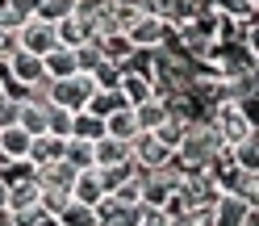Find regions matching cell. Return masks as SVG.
<instances>
[{
	"label": "cell",
	"instance_id": "cell-28",
	"mask_svg": "<svg viewBox=\"0 0 259 226\" xmlns=\"http://www.w3.org/2000/svg\"><path fill=\"white\" fill-rule=\"evenodd\" d=\"M59 226H96V218H92V209L88 205H79V201H67L59 209V218H55Z\"/></svg>",
	"mask_w": 259,
	"mask_h": 226
},
{
	"label": "cell",
	"instance_id": "cell-27",
	"mask_svg": "<svg viewBox=\"0 0 259 226\" xmlns=\"http://www.w3.org/2000/svg\"><path fill=\"white\" fill-rule=\"evenodd\" d=\"M71 138H84V142L105 138V122H101V118H92V113H75V122H71Z\"/></svg>",
	"mask_w": 259,
	"mask_h": 226
},
{
	"label": "cell",
	"instance_id": "cell-2",
	"mask_svg": "<svg viewBox=\"0 0 259 226\" xmlns=\"http://www.w3.org/2000/svg\"><path fill=\"white\" fill-rule=\"evenodd\" d=\"M205 122L218 130V138L226 147H234V142L251 138L255 134V109L251 105H234V101H213L205 113Z\"/></svg>",
	"mask_w": 259,
	"mask_h": 226
},
{
	"label": "cell",
	"instance_id": "cell-23",
	"mask_svg": "<svg viewBox=\"0 0 259 226\" xmlns=\"http://www.w3.org/2000/svg\"><path fill=\"white\" fill-rule=\"evenodd\" d=\"M63 164H71L75 172H88V168H92V142L67 138V147H63Z\"/></svg>",
	"mask_w": 259,
	"mask_h": 226
},
{
	"label": "cell",
	"instance_id": "cell-15",
	"mask_svg": "<svg viewBox=\"0 0 259 226\" xmlns=\"http://www.w3.org/2000/svg\"><path fill=\"white\" fill-rule=\"evenodd\" d=\"M130 113H134V126H138V134H155L159 126L167 122V101H159V96H151V101L134 105Z\"/></svg>",
	"mask_w": 259,
	"mask_h": 226
},
{
	"label": "cell",
	"instance_id": "cell-31",
	"mask_svg": "<svg viewBox=\"0 0 259 226\" xmlns=\"http://www.w3.org/2000/svg\"><path fill=\"white\" fill-rule=\"evenodd\" d=\"M17 109H21L17 92H0V130H5V126H17Z\"/></svg>",
	"mask_w": 259,
	"mask_h": 226
},
{
	"label": "cell",
	"instance_id": "cell-3",
	"mask_svg": "<svg viewBox=\"0 0 259 226\" xmlns=\"http://www.w3.org/2000/svg\"><path fill=\"white\" fill-rule=\"evenodd\" d=\"M171 38V29L163 17H155V13H142V17L125 29V42H130V51H138V55H159L167 46Z\"/></svg>",
	"mask_w": 259,
	"mask_h": 226
},
{
	"label": "cell",
	"instance_id": "cell-6",
	"mask_svg": "<svg viewBox=\"0 0 259 226\" xmlns=\"http://www.w3.org/2000/svg\"><path fill=\"white\" fill-rule=\"evenodd\" d=\"M5 76H9V88H13V92H21V88H29V84L42 76V59L17 46V51L5 59Z\"/></svg>",
	"mask_w": 259,
	"mask_h": 226
},
{
	"label": "cell",
	"instance_id": "cell-12",
	"mask_svg": "<svg viewBox=\"0 0 259 226\" xmlns=\"http://www.w3.org/2000/svg\"><path fill=\"white\" fill-rule=\"evenodd\" d=\"M121 164H130V142H121V138L92 142V168H121Z\"/></svg>",
	"mask_w": 259,
	"mask_h": 226
},
{
	"label": "cell",
	"instance_id": "cell-22",
	"mask_svg": "<svg viewBox=\"0 0 259 226\" xmlns=\"http://www.w3.org/2000/svg\"><path fill=\"white\" fill-rule=\"evenodd\" d=\"M213 13L226 21H255V0H213Z\"/></svg>",
	"mask_w": 259,
	"mask_h": 226
},
{
	"label": "cell",
	"instance_id": "cell-19",
	"mask_svg": "<svg viewBox=\"0 0 259 226\" xmlns=\"http://www.w3.org/2000/svg\"><path fill=\"white\" fill-rule=\"evenodd\" d=\"M117 109H125V101H121V92H117V88H96L84 113H92V118H101V122H105V118H113Z\"/></svg>",
	"mask_w": 259,
	"mask_h": 226
},
{
	"label": "cell",
	"instance_id": "cell-11",
	"mask_svg": "<svg viewBox=\"0 0 259 226\" xmlns=\"http://www.w3.org/2000/svg\"><path fill=\"white\" fill-rule=\"evenodd\" d=\"M63 147H67V138H51V134H38V138H29V155H25V164L29 168H51L63 159Z\"/></svg>",
	"mask_w": 259,
	"mask_h": 226
},
{
	"label": "cell",
	"instance_id": "cell-30",
	"mask_svg": "<svg viewBox=\"0 0 259 226\" xmlns=\"http://www.w3.org/2000/svg\"><path fill=\"white\" fill-rule=\"evenodd\" d=\"M117 80H121V67H117V63H109V59L96 63V71H92V84H96V88H117Z\"/></svg>",
	"mask_w": 259,
	"mask_h": 226
},
{
	"label": "cell",
	"instance_id": "cell-21",
	"mask_svg": "<svg viewBox=\"0 0 259 226\" xmlns=\"http://www.w3.org/2000/svg\"><path fill=\"white\" fill-rule=\"evenodd\" d=\"M138 134V126H134V113L130 109H117L113 118H105V138H121V142H130Z\"/></svg>",
	"mask_w": 259,
	"mask_h": 226
},
{
	"label": "cell",
	"instance_id": "cell-17",
	"mask_svg": "<svg viewBox=\"0 0 259 226\" xmlns=\"http://www.w3.org/2000/svg\"><path fill=\"white\" fill-rule=\"evenodd\" d=\"M226 155H230V164L238 172H259V138L255 134L242 138V142H234V147H226Z\"/></svg>",
	"mask_w": 259,
	"mask_h": 226
},
{
	"label": "cell",
	"instance_id": "cell-14",
	"mask_svg": "<svg viewBox=\"0 0 259 226\" xmlns=\"http://www.w3.org/2000/svg\"><path fill=\"white\" fill-rule=\"evenodd\" d=\"M29 155V134L21 126H5L0 130V164H25Z\"/></svg>",
	"mask_w": 259,
	"mask_h": 226
},
{
	"label": "cell",
	"instance_id": "cell-26",
	"mask_svg": "<svg viewBox=\"0 0 259 226\" xmlns=\"http://www.w3.org/2000/svg\"><path fill=\"white\" fill-rule=\"evenodd\" d=\"M71 122H75V113L59 109V105H46V134L51 138H71Z\"/></svg>",
	"mask_w": 259,
	"mask_h": 226
},
{
	"label": "cell",
	"instance_id": "cell-16",
	"mask_svg": "<svg viewBox=\"0 0 259 226\" xmlns=\"http://www.w3.org/2000/svg\"><path fill=\"white\" fill-rule=\"evenodd\" d=\"M79 67H75V51H63V46H55L51 55H42V76L51 80H67V76H75Z\"/></svg>",
	"mask_w": 259,
	"mask_h": 226
},
{
	"label": "cell",
	"instance_id": "cell-9",
	"mask_svg": "<svg viewBox=\"0 0 259 226\" xmlns=\"http://www.w3.org/2000/svg\"><path fill=\"white\" fill-rule=\"evenodd\" d=\"M255 214V205H247L242 197H230V193H222L209 209V226H247V218Z\"/></svg>",
	"mask_w": 259,
	"mask_h": 226
},
{
	"label": "cell",
	"instance_id": "cell-1",
	"mask_svg": "<svg viewBox=\"0 0 259 226\" xmlns=\"http://www.w3.org/2000/svg\"><path fill=\"white\" fill-rule=\"evenodd\" d=\"M222 151H226V142L218 138L213 126L201 118V122H192L188 130L180 134V142H176L171 159H176V168H180V172H209V168L218 164V155H222Z\"/></svg>",
	"mask_w": 259,
	"mask_h": 226
},
{
	"label": "cell",
	"instance_id": "cell-32",
	"mask_svg": "<svg viewBox=\"0 0 259 226\" xmlns=\"http://www.w3.org/2000/svg\"><path fill=\"white\" fill-rule=\"evenodd\" d=\"M13 51H17V34H0V63H5Z\"/></svg>",
	"mask_w": 259,
	"mask_h": 226
},
{
	"label": "cell",
	"instance_id": "cell-24",
	"mask_svg": "<svg viewBox=\"0 0 259 226\" xmlns=\"http://www.w3.org/2000/svg\"><path fill=\"white\" fill-rule=\"evenodd\" d=\"M71 5H75V0H38L34 17L46 21V25H59V21H67V17H71Z\"/></svg>",
	"mask_w": 259,
	"mask_h": 226
},
{
	"label": "cell",
	"instance_id": "cell-18",
	"mask_svg": "<svg viewBox=\"0 0 259 226\" xmlns=\"http://www.w3.org/2000/svg\"><path fill=\"white\" fill-rule=\"evenodd\" d=\"M105 193H101V180H96V172L88 168V172H75V184H71V201H79V205H96Z\"/></svg>",
	"mask_w": 259,
	"mask_h": 226
},
{
	"label": "cell",
	"instance_id": "cell-5",
	"mask_svg": "<svg viewBox=\"0 0 259 226\" xmlns=\"http://www.w3.org/2000/svg\"><path fill=\"white\" fill-rule=\"evenodd\" d=\"M180 197H184V205H188V214H209L222 193H218V184H213V176H209V172H184Z\"/></svg>",
	"mask_w": 259,
	"mask_h": 226
},
{
	"label": "cell",
	"instance_id": "cell-20",
	"mask_svg": "<svg viewBox=\"0 0 259 226\" xmlns=\"http://www.w3.org/2000/svg\"><path fill=\"white\" fill-rule=\"evenodd\" d=\"M17 126H21L29 138L46 134V105H38V101H21V109H17Z\"/></svg>",
	"mask_w": 259,
	"mask_h": 226
},
{
	"label": "cell",
	"instance_id": "cell-25",
	"mask_svg": "<svg viewBox=\"0 0 259 226\" xmlns=\"http://www.w3.org/2000/svg\"><path fill=\"white\" fill-rule=\"evenodd\" d=\"M96 172V180H101V193L109 197V193H117L130 176H134V164H121V168H92Z\"/></svg>",
	"mask_w": 259,
	"mask_h": 226
},
{
	"label": "cell",
	"instance_id": "cell-8",
	"mask_svg": "<svg viewBox=\"0 0 259 226\" xmlns=\"http://www.w3.org/2000/svg\"><path fill=\"white\" fill-rule=\"evenodd\" d=\"M17 46H21V51H29V55H51L55 51V25H46V21H38V17H29L21 29H17Z\"/></svg>",
	"mask_w": 259,
	"mask_h": 226
},
{
	"label": "cell",
	"instance_id": "cell-7",
	"mask_svg": "<svg viewBox=\"0 0 259 226\" xmlns=\"http://www.w3.org/2000/svg\"><path fill=\"white\" fill-rule=\"evenodd\" d=\"M92 218H96V226H138L142 222V205H125L117 197H101L92 205Z\"/></svg>",
	"mask_w": 259,
	"mask_h": 226
},
{
	"label": "cell",
	"instance_id": "cell-10",
	"mask_svg": "<svg viewBox=\"0 0 259 226\" xmlns=\"http://www.w3.org/2000/svg\"><path fill=\"white\" fill-rule=\"evenodd\" d=\"M38 176V189L42 193H63V197H71V184H75V168L71 164H51V168H34Z\"/></svg>",
	"mask_w": 259,
	"mask_h": 226
},
{
	"label": "cell",
	"instance_id": "cell-4",
	"mask_svg": "<svg viewBox=\"0 0 259 226\" xmlns=\"http://www.w3.org/2000/svg\"><path fill=\"white\" fill-rule=\"evenodd\" d=\"M92 92H96L92 76L75 71V76H67V80H55V84H51V105L67 109V113H84V109H88V101H92Z\"/></svg>",
	"mask_w": 259,
	"mask_h": 226
},
{
	"label": "cell",
	"instance_id": "cell-13",
	"mask_svg": "<svg viewBox=\"0 0 259 226\" xmlns=\"http://www.w3.org/2000/svg\"><path fill=\"white\" fill-rule=\"evenodd\" d=\"M117 92H121L125 109H134V105H142V101H151V96H155V88H151V76H142V71H121V80H117Z\"/></svg>",
	"mask_w": 259,
	"mask_h": 226
},
{
	"label": "cell",
	"instance_id": "cell-29",
	"mask_svg": "<svg viewBox=\"0 0 259 226\" xmlns=\"http://www.w3.org/2000/svg\"><path fill=\"white\" fill-rule=\"evenodd\" d=\"M101 59H105V55H101V46H96L92 38H88L84 46H75V67L84 71V76H92V71H96V63H101Z\"/></svg>",
	"mask_w": 259,
	"mask_h": 226
}]
</instances>
